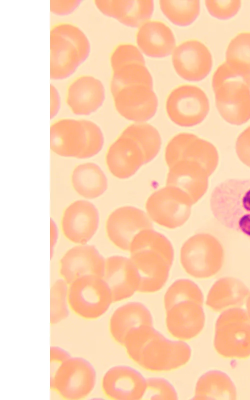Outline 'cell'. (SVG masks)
<instances>
[{
  "instance_id": "36",
  "label": "cell",
  "mask_w": 250,
  "mask_h": 400,
  "mask_svg": "<svg viewBox=\"0 0 250 400\" xmlns=\"http://www.w3.org/2000/svg\"><path fill=\"white\" fill-rule=\"evenodd\" d=\"M70 354L66 350L58 346H50V369L53 370L60 364L70 357Z\"/></svg>"
},
{
  "instance_id": "14",
  "label": "cell",
  "mask_w": 250,
  "mask_h": 400,
  "mask_svg": "<svg viewBox=\"0 0 250 400\" xmlns=\"http://www.w3.org/2000/svg\"><path fill=\"white\" fill-rule=\"evenodd\" d=\"M114 106L126 118L144 122L155 114L158 104L153 85L133 84L112 88Z\"/></svg>"
},
{
  "instance_id": "3",
  "label": "cell",
  "mask_w": 250,
  "mask_h": 400,
  "mask_svg": "<svg viewBox=\"0 0 250 400\" xmlns=\"http://www.w3.org/2000/svg\"><path fill=\"white\" fill-rule=\"evenodd\" d=\"M161 144L158 131L152 125L131 124L108 148L106 154L108 168L116 177L128 178L157 155Z\"/></svg>"
},
{
  "instance_id": "20",
  "label": "cell",
  "mask_w": 250,
  "mask_h": 400,
  "mask_svg": "<svg viewBox=\"0 0 250 400\" xmlns=\"http://www.w3.org/2000/svg\"><path fill=\"white\" fill-rule=\"evenodd\" d=\"M101 386L104 395L110 399L142 400L146 380L132 368L118 366L106 372L102 379Z\"/></svg>"
},
{
  "instance_id": "10",
  "label": "cell",
  "mask_w": 250,
  "mask_h": 400,
  "mask_svg": "<svg viewBox=\"0 0 250 400\" xmlns=\"http://www.w3.org/2000/svg\"><path fill=\"white\" fill-rule=\"evenodd\" d=\"M68 300L70 310L87 320L102 316L113 302L103 278L92 275L82 276L68 285Z\"/></svg>"
},
{
  "instance_id": "9",
  "label": "cell",
  "mask_w": 250,
  "mask_h": 400,
  "mask_svg": "<svg viewBox=\"0 0 250 400\" xmlns=\"http://www.w3.org/2000/svg\"><path fill=\"white\" fill-rule=\"evenodd\" d=\"M96 382L94 366L82 356H71L50 372V389L66 400L86 398L92 392Z\"/></svg>"
},
{
  "instance_id": "15",
  "label": "cell",
  "mask_w": 250,
  "mask_h": 400,
  "mask_svg": "<svg viewBox=\"0 0 250 400\" xmlns=\"http://www.w3.org/2000/svg\"><path fill=\"white\" fill-rule=\"evenodd\" d=\"M106 232L110 240L124 250H130L135 237L141 232L154 229L146 213L135 207L123 206L108 218Z\"/></svg>"
},
{
  "instance_id": "37",
  "label": "cell",
  "mask_w": 250,
  "mask_h": 400,
  "mask_svg": "<svg viewBox=\"0 0 250 400\" xmlns=\"http://www.w3.org/2000/svg\"><path fill=\"white\" fill-rule=\"evenodd\" d=\"M61 104V98L57 88L54 85L50 86V115L52 118L58 114Z\"/></svg>"
},
{
  "instance_id": "26",
  "label": "cell",
  "mask_w": 250,
  "mask_h": 400,
  "mask_svg": "<svg viewBox=\"0 0 250 400\" xmlns=\"http://www.w3.org/2000/svg\"><path fill=\"white\" fill-rule=\"evenodd\" d=\"M249 294L248 288L242 281L232 277H224L212 286L206 304L215 312L238 308L243 306Z\"/></svg>"
},
{
  "instance_id": "33",
  "label": "cell",
  "mask_w": 250,
  "mask_h": 400,
  "mask_svg": "<svg viewBox=\"0 0 250 400\" xmlns=\"http://www.w3.org/2000/svg\"><path fill=\"white\" fill-rule=\"evenodd\" d=\"M177 393L172 385L162 378L146 380V386L142 400H176Z\"/></svg>"
},
{
  "instance_id": "30",
  "label": "cell",
  "mask_w": 250,
  "mask_h": 400,
  "mask_svg": "<svg viewBox=\"0 0 250 400\" xmlns=\"http://www.w3.org/2000/svg\"><path fill=\"white\" fill-rule=\"evenodd\" d=\"M161 10L172 22L180 26L192 23L200 10L198 0H160Z\"/></svg>"
},
{
  "instance_id": "11",
  "label": "cell",
  "mask_w": 250,
  "mask_h": 400,
  "mask_svg": "<svg viewBox=\"0 0 250 400\" xmlns=\"http://www.w3.org/2000/svg\"><path fill=\"white\" fill-rule=\"evenodd\" d=\"M166 108L174 122L190 126L202 120L208 112V102L206 95L200 87L186 84L177 86L170 92Z\"/></svg>"
},
{
  "instance_id": "13",
  "label": "cell",
  "mask_w": 250,
  "mask_h": 400,
  "mask_svg": "<svg viewBox=\"0 0 250 400\" xmlns=\"http://www.w3.org/2000/svg\"><path fill=\"white\" fill-rule=\"evenodd\" d=\"M192 204L178 190L166 186L151 194L146 208L149 216L160 226L173 229L183 225L190 214Z\"/></svg>"
},
{
  "instance_id": "6",
  "label": "cell",
  "mask_w": 250,
  "mask_h": 400,
  "mask_svg": "<svg viewBox=\"0 0 250 400\" xmlns=\"http://www.w3.org/2000/svg\"><path fill=\"white\" fill-rule=\"evenodd\" d=\"M104 142L100 127L89 120L62 119L50 126V149L61 156L90 158L100 152Z\"/></svg>"
},
{
  "instance_id": "19",
  "label": "cell",
  "mask_w": 250,
  "mask_h": 400,
  "mask_svg": "<svg viewBox=\"0 0 250 400\" xmlns=\"http://www.w3.org/2000/svg\"><path fill=\"white\" fill-rule=\"evenodd\" d=\"M106 260L93 245L80 244L68 250L60 260V272L69 285L88 275L104 276Z\"/></svg>"
},
{
  "instance_id": "2",
  "label": "cell",
  "mask_w": 250,
  "mask_h": 400,
  "mask_svg": "<svg viewBox=\"0 0 250 400\" xmlns=\"http://www.w3.org/2000/svg\"><path fill=\"white\" fill-rule=\"evenodd\" d=\"M130 261L138 278L137 292H154L166 283L174 260V249L170 241L154 229L139 233L133 240L130 250Z\"/></svg>"
},
{
  "instance_id": "21",
  "label": "cell",
  "mask_w": 250,
  "mask_h": 400,
  "mask_svg": "<svg viewBox=\"0 0 250 400\" xmlns=\"http://www.w3.org/2000/svg\"><path fill=\"white\" fill-rule=\"evenodd\" d=\"M104 98L102 83L92 76H80L67 87L66 102L76 115L87 116L94 112L102 106Z\"/></svg>"
},
{
  "instance_id": "7",
  "label": "cell",
  "mask_w": 250,
  "mask_h": 400,
  "mask_svg": "<svg viewBox=\"0 0 250 400\" xmlns=\"http://www.w3.org/2000/svg\"><path fill=\"white\" fill-rule=\"evenodd\" d=\"M181 264L190 276L208 278L217 274L224 261V250L219 240L208 233H199L189 238L180 250Z\"/></svg>"
},
{
  "instance_id": "24",
  "label": "cell",
  "mask_w": 250,
  "mask_h": 400,
  "mask_svg": "<svg viewBox=\"0 0 250 400\" xmlns=\"http://www.w3.org/2000/svg\"><path fill=\"white\" fill-rule=\"evenodd\" d=\"M136 41L146 54L154 57L169 54L176 45L174 34L164 22L150 20L144 22L136 34Z\"/></svg>"
},
{
  "instance_id": "25",
  "label": "cell",
  "mask_w": 250,
  "mask_h": 400,
  "mask_svg": "<svg viewBox=\"0 0 250 400\" xmlns=\"http://www.w3.org/2000/svg\"><path fill=\"white\" fill-rule=\"evenodd\" d=\"M94 5L104 14L132 26L140 25L152 16V0H96Z\"/></svg>"
},
{
  "instance_id": "5",
  "label": "cell",
  "mask_w": 250,
  "mask_h": 400,
  "mask_svg": "<svg viewBox=\"0 0 250 400\" xmlns=\"http://www.w3.org/2000/svg\"><path fill=\"white\" fill-rule=\"evenodd\" d=\"M210 207L222 225L250 238V178L219 183L212 191Z\"/></svg>"
},
{
  "instance_id": "12",
  "label": "cell",
  "mask_w": 250,
  "mask_h": 400,
  "mask_svg": "<svg viewBox=\"0 0 250 400\" xmlns=\"http://www.w3.org/2000/svg\"><path fill=\"white\" fill-rule=\"evenodd\" d=\"M110 88L133 84L153 85L152 76L138 48L129 43L117 45L110 56Z\"/></svg>"
},
{
  "instance_id": "22",
  "label": "cell",
  "mask_w": 250,
  "mask_h": 400,
  "mask_svg": "<svg viewBox=\"0 0 250 400\" xmlns=\"http://www.w3.org/2000/svg\"><path fill=\"white\" fill-rule=\"evenodd\" d=\"M103 280L108 286L113 302L130 298L138 285L137 272L130 260L112 256L106 260Z\"/></svg>"
},
{
  "instance_id": "16",
  "label": "cell",
  "mask_w": 250,
  "mask_h": 400,
  "mask_svg": "<svg viewBox=\"0 0 250 400\" xmlns=\"http://www.w3.org/2000/svg\"><path fill=\"white\" fill-rule=\"evenodd\" d=\"M203 303L194 299H182L166 310V326L169 333L182 341L197 336L205 323Z\"/></svg>"
},
{
  "instance_id": "28",
  "label": "cell",
  "mask_w": 250,
  "mask_h": 400,
  "mask_svg": "<svg viewBox=\"0 0 250 400\" xmlns=\"http://www.w3.org/2000/svg\"><path fill=\"white\" fill-rule=\"evenodd\" d=\"M71 182L75 191L88 199L100 196L108 188L105 174L100 166L93 162L76 166L72 172Z\"/></svg>"
},
{
  "instance_id": "34",
  "label": "cell",
  "mask_w": 250,
  "mask_h": 400,
  "mask_svg": "<svg viewBox=\"0 0 250 400\" xmlns=\"http://www.w3.org/2000/svg\"><path fill=\"white\" fill-rule=\"evenodd\" d=\"M206 6L210 13L220 19H227L235 15L241 4L240 1L206 0Z\"/></svg>"
},
{
  "instance_id": "35",
  "label": "cell",
  "mask_w": 250,
  "mask_h": 400,
  "mask_svg": "<svg viewBox=\"0 0 250 400\" xmlns=\"http://www.w3.org/2000/svg\"><path fill=\"white\" fill-rule=\"evenodd\" d=\"M80 2L78 0H52L50 1V11L56 16H68L74 12Z\"/></svg>"
},
{
  "instance_id": "4",
  "label": "cell",
  "mask_w": 250,
  "mask_h": 400,
  "mask_svg": "<svg viewBox=\"0 0 250 400\" xmlns=\"http://www.w3.org/2000/svg\"><path fill=\"white\" fill-rule=\"evenodd\" d=\"M90 43L86 34L71 23L60 22L50 30V78L71 76L88 58Z\"/></svg>"
},
{
  "instance_id": "32",
  "label": "cell",
  "mask_w": 250,
  "mask_h": 400,
  "mask_svg": "<svg viewBox=\"0 0 250 400\" xmlns=\"http://www.w3.org/2000/svg\"><path fill=\"white\" fill-rule=\"evenodd\" d=\"M226 61L250 72V32L240 33L232 40Z\"/></svg>"
},
{
  "instance_id": "8",
  "label": "cell",
  "mask_w": 250,
  "mask_h": 400,
  "mask_svg": "<svg viewBox=\"0 0 250 400\" xmlns=\"http://www.w3.org/2000/svg\"><path fill=\"white\" fill-rule=\"evenodd\" d=\"M214 346L221 356L246 359L250 356V318L244 310H225L215 326Z\"/></svg>"
},
{
  "instance_id": "1",
  "label": "cell",
  "mask_w": 250,
  "mask_h": 400,
  "mask_svg": "<svg viewBox=\"0 0 250 400\" xmlns=\"http://www.w3.org/2000/svg\"><path fill=\"white\" fill-rule=\"evenodd\" d=\"M122 346L134 362L152 372L180 368L189 361L192 354L186 343L167 339L152 326H144L133 330L126 336Z\"/></svg>"
},
{
  "instance_id": "17",
  "label": "cell",
  "mask_w": 250,
  "mask_h": 400,
  "mask_svg": "<svg viewBox=\"0 0 250 400\" xmlns=\"http://www.w3.org/2000/svg\"><path fill=\"white\" fill-rule=\"evenodd\" d=\"M176 73L188 80H200L210 72L212 58L207 46L200 41L190 39L179 44L172 53Z\"/></svg>"
},
{
  "instance_id": "23",
  "label": "cell",
  "mask_w": 250,
  "mask_h": 400,
  "mask_svg": "<svg viewBox=\"0 0 250 400\" xmlns=\"http://www.w3.org/2000/svg\"><path fill=\"white\" fill-rule=\"evenodd\" d=\"M144 326H152L150 310L142 304L130 302L116 309L109 321V330L112 338L122 345L126 336Z\"/></svg>"
},
{
  "instance_id": "29",
  "label": "cell",
  "mask_w": 250,
  "mask_h": 400,
  "mask_svg": "<svg viewBox=\"0 0 250 400\" xmlns=\"http://www.w3.org/2000/svg\"><path fill=\"white\" fill-rule=\"evenodd\" d=\"M194 400L236 399V387L225 373L213 370L203 374L196 384Z\"/></svg>"
},
{
  "instance_id": "18",
  "label": "cell",
  "mask_w": 250,
  "mask_h": 400,
  "mask_svg": "<svg viewBox=\"0 0 250 400\" xmlns=\"http://www.w3.org/2000/svg\"><path fill=\"white\" fill-rule=\"evenodd\" d=\"M98 212L94 204L86 200L70 204L64 210L61 227L64 236L71 242L86 244L96 234Z\"/></svg>"
},
{
  "instance_id": "39",
  "label": "cell",
  "mask_w": 250,
  "mask_h": 400,
  "mask_svg": "<svg viewBox=\"0 0 250 400\" xmlns=\"http://www.w3.org/2000/svg\"><path fill=\"white\" fill-rule=\"evenodd\" d=\"M246 308L248 312V315L250 318V294L247 298Z\"/></svg>"
},
{
  "instance_id": "31",
  "label": "cell",
  "mask_w": 250,
  "mask_h": 400,
  "mask_svg": "<svg viewBox=\"0 0 250 400\" xmlns=\"http://www.w3.org/2000/svg\"><path fill=\"white\" fill-rule=\"evenodd\" d=\"M68 284L62 278L56 280L50 290V324L54 325L65 320L70 313L68 300Z\"/></svg>"
},
{
  "instance_id": "38",
  "label": "cell",
  "mask_w": 250,
  "mask_h": 400,
  "mask_svg": "<svg viewBox=\"0 0 250 400\" xmlns=\"http://www.w3.org/2000/svg\"><path fill=\"white\" fill-rule=\"evenodd\" d=\"M58 238L57 227L52 220H50V246L51 253L52 248L54 246Z\"/></svg>"
},
{
  "instance_id": "27",
  "label": "cell",
  "mask_w": 250,
  "mask_h": 400,
  "mask_svg": "<svg viewBox=\"0 0 250 400\" xmlns=\"http://www.w3.org/2000/svg\"><path fill=\"white\" fill-rule=\"evenodd\" d=\"M196 162H179L169 168L166 186L175 188L187 196L192 204L204 193L206 185Z\"/></svg>"
}]
</instances>
